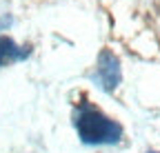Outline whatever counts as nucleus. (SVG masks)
Segmentation results:
<instances>
[{
	"mask_svg": "<svg viewBox=\"0 0 160 153\" xmlns=\"http://www.w3.org/2000/svg\"><path fill=\"white\" fill-rule=\"evenodd\" d=\"M76 131L85 144H116L122 138V127L87 102L78 107Z\"/></svg>",
	"mask_w": 160,
	"mask_h": 153,
	"instance_id": "f257e3e1",
	"label": "nucleus"
},
{
	"mask_svg": "<svg viewBox=\"0 0 160 153\" xmlns=\"http://www.w3.org/2000/svg\"><path fill=\"white\" fill-rule=\"evenodd\" d=\"M122 80V69H120L118 55H113L109 49H102L98 55V67L93 73V82L102 91H113Z\"/></svg>",
	"mask_w": 160,
	"mask_h": 153,
	"instance_id": "f03ea898",
	"label": "nucleus"
},
{
	"mask_svg": "<svg viewBox=\"0 0 160 153\" xmlns=\"http://www.w3.org/2000/svg\"><path fill=\"white\" fill-rule=\"evenodd\" d=\"M29 53H31L29 47H18L11 38L0 36V67H7L11 62H18V60H25Z\"/></svg>",
	"mask_w": 160,
	"mask_h": 153,
	"instance_id": "7ed1b4c3",
	"label": "nucleus"
},
{
	"mask_svg": "<svg viewBox=\"0 0 160 153\" xmlns=\"http://www.w3.org/2000/svg\"><path fill=\"white\" fill-rule=\"evenodd\" d=\"M149 153H158V151H149Z\"/></svg>",
	"mask_w": 160,
	"mask_h": 153,
	"instance_id": "20e7f679",
	"label": "nucleus"
}]
</instances>
